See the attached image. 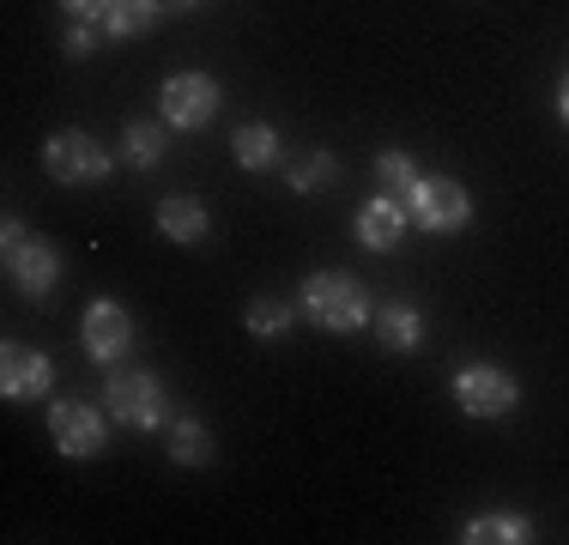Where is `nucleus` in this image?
I'll list each match as a JSON object with an SVG mask.
<instances>
[{
	"label": "nucleus",
	"mask_w": 569,
	"mask_h": 545,
	"mask_svg": "<svg viewBox=\"0 0 569 545\" xmlns=\"http://www.w3.org/2000/svg\"><path fill=\"white\" fill-rule=\"evenodd\" d=\"M406 218H412L418 230H437V237H449V230H467L472 195L455 182V176H418V188L406 195Z\"/></svg>",
	"instance_id": "nucleus-3"
},
{
	"label": "nucleus",
	"mask_w": 569,
	"mask_h": 545,
	"mask_svg": "<svg viewBox=\"0 0 569 545\" xmlns=\"http://www.w3.org/2000/svg\"><path fill=\"white\" fill-rule=\"evenodd\" d=\"M291 188L297 195H309V188H321V182H333V176H340V164H333L328 152H309V158H291Z\"/></svg>",
	"instance_id": "nucleus-21"
},
{
	"label": "nucleus",
	"mask_w": 569,
	"mask_h": 545,
	"mask_svg": "<svg viewBox=\"0 0 569 545\" xmlns=\"http://www.w3.org/2000/svg\"><path fill=\"white\" fill-rule=\"evenodd\" d=\"M376 339H382L388 351H418L425 346V316H418L412 304H382L376 309Z\"/></svg>",
	"instance_id": "nucleus-13"
},
{
	"label": "nucleus",
	"mask_w": 569,
	"mask_h": 545,
	"mask_svg": "<svg viewBox=\"0 0 569 545\" xmlns=\"http://www.w3.org/2000/svg\"><path fill=\"white\" fill-rule=\"evenodd\" d=\"M406 225H412V218H406V200L376 195L370 207L358 212V242L363 249H395V242L406 237Z\"/></svg>",
	"instance_id": "nucleus-11"
},
{
	"label": "nucleus",
	"mask_w": 569,
	"mask_h": 545,
	"mask_svg": "<svg viewBox=\"0 0 569 545\" xmlns=\"http://www.w3.org/2000/svg\"><path fill=\"white\" fill-rule=\"evenodd\" d=\"M158 0H110V12H103V24H110V37H146L158 19Z\"/></svg>",
	"instance_id": "nucleus-18"
},
{
	"label": "nucleus",
	"mask_w": 569,
	"mask_h": 545,
	"mask_svg": "<svg viewBox=\"0 0 569 545\" xmlns=\"http://www.w3.org/2000/svg\"><path fill=\"white\" fill-rule=\"evenodd\" d=\"M515 400H521V382L503 364H467L455 376V406L467 418H503V413H515Z\"/></svg>",
	"instance_id": "nucleus-4"
},
{
	"label": "nucleus",
	"mask_w": 569,
	"mask_h": 545,
	"mask_svg": "<svg viewBox=\"0 0 569 545\" xmlns=\"http://www.w3.org/2000/svg\"><path fill=\"white\" fill-rule=\"evenodd\" d=\"M460 539L467 545H527L533 539V522H527V515H472V522L460 527Z\"/></svg>",
	"instance_id": "nucleus-15"
},
{
	"label": "nucleus",
	"mask_w": 569,
	"mask_h": 545,
	"mask_svg": "<svg viewBox=\"0 0 569 545\" xmlns=\"http://www.w3.org/2000/svg\"><path fill=\"white\" fill-rule=\"evenodd\" d=\"M103 406H110L116 425H133V430L164 425V388H158V376H146V370H116L110 382H103Z\"/></svg>",
	"instance_id": "nucleus-5"
},
{
	"label": "nucleus",
	"mask_w": 569,
	"mask_h": 545,
	"mask_svg": "<svg viewBox=\"0 0 569 545\" xmlns=\"http://www.w3.org/2000/svg\"><path fill=\"white\" fill-rule=\"evenodd\" d=\"M158 7H176V12H194L200 0H158Z\"/></svg>",
	"instance_id": "nucleus-25"
},
{
	"label": "nucleus",
	"mask_w": 569,
	"mask_h": 545,
	"mask_svg": "<svg viewBox=\"0 0 569 545\" xmlns=\"http://www.w3.org/2000/svg\"><path fill=\"white\" fill-rule=\"evenodd\" d=\"M219 79L212 73H170L164 79V91H158V109H164V128H182V133H194V128H207L212 116H219Z\"/></svg>",
	"instance_id": "nucleus-6"
},
{
	"label": "nucleus",
	"mask_w": 569,
	"mask_h": 545,
	"mask_svg": "<svg viewBox=\"0 0 569 545\" xmlns=\"http://www.w3.org/2000/svg\"><path fill=\"white\" fill-rule=\"evenodd\" d=\"M49 382H56V364L43 351H31V346L0 351V394L7 400H37V394H49Z\"/></svg>",
	"instance_id": "nucleus-10"
},
{
	"label": "nucleus",
	"mask_w": 569,
	"mask_h": 545,
	"mask_svg": "<svg viewBox=\"0 0 569 545\" xmlns=\"http://www.w3.org/2000/svg\"><path fill=\"white\" fill-rule=\"evenodd\" d=\"M170 460H182V467H207L212 460V436L200 418H176L170 425Z\"/></svg>",
	"instance_id": "nucleus-17"
},
{
	"label": "nucleus",
	"mask_w": 569,
	"mask_h": 545,
	"mask_svg": "<svg viewBox=\"0 0 569 545\" xmlns=\"http://www.w3.org/2000/svg\"><path fill=\"white\" fill-rule=\"evenodd\" d=\"M230 152H237L242 170H273V164L284 158L279 152V133L267 128V121H242V128L230 133Z\"/></svg>",
	"instance_id": "nucleus-14"
},
{
	"label": "nucleus",
	"mask_w": 569,
	"mask_h": 545,
	"mask_svg": "<svg viewBox=\"0 0 569 545\" xmlns=\"http://www.w3.org/2000/svg\"><path fill=\"white\" fill-rule=\"evenodd\" d=\"M98 49V37H91V24H73V31H67V54H91Z\"/></svg>",
	"instance_id": "nucleus-22"
},
{
	"label": "nucleus",
	"mask_w": 569,
	"mask_h": 545,
	"mask_svg": "<svg viewBox=\"0 0 569 545\" xmlns=\"http://www.w3.org/2000/svg\"><path fill=\"white\" fill-rule=\"evenodd\" d=\"M303 316L321 334H358L370 327V291L351 272H309L303 279Z\"/></svg>",
	"instance_id": "nucleus-1"
},
{
	"label": "nucleus",
	"mask_w": 569,
	"mask_h": 545,
	"mask_svg": "<svg viewBox=\"0 0 569 545\" xmlns=\"http://www.w3.org/2000/svg\"><path fill=\"white\" fill-rule=\"evenodd\" d=\"M79 339H86V358H98V364H116L121 351L133 346V316L121 304H91L86 316H79Z\"/></svg>",
	"instance_id": "nucleus-9"
},
{
	"label": "nucleus",
	"mask_w": 569,
	"mask_h": 545,
	"mask_svg": "<svg viewBox=\"0 0 569 545\" xmlns=\"http://www.w3.org/2000/svg\"><path fill=\"white\" fill-rule=\"evenodd\" d=\"M242 321H249L254 339H284V327H291V304H279V297H254V304L242 309Z\"/></svg>",
	"instance_id": "nucleus-20"
},
{
	"label": "nucleus",
	"mask_w": 569,
	"mask_h": 545,
	"mask_svg": "<svg viewBox=\"0 0 569 545\" xmlns=\"http://www.w3.org/2000/svg\"><path fill=\"white\" fill-rule=\"evenodd\" d=\"M376 188H382L388 200H406L418 188V164L406 152H382V158H376Z\"/></svg>",
	"instance_id": "nucleus-19"
},
{
	"label": "nucleus",
	"mask_w": 569,
	"mask_h": 545,
	"mask_svg": "<svg viewBox=\"0 0 569 545\" xmlns=\"http://www.w3.org/2000/svg\"><path fill=\"white\" fill-rule=\"evenodd\" d=\"M0 249H7V279H12V291H24V297H49L56 291V279H61V261H56V249H49L43 237H24V225L19 218H7L0 225Z\"/></svg>",
	"instance_id": "nucleus-2"
},
{
	"label": "nucleus",
	"mask_w": 569,
	"mask_h": 545,
	"mask_svg": "<svg viewBox=\"0 0 569 545\" xmlns=\"http://www.w3.org/2000/svg\"><path fill=\"white\" fill-rule=\"evenodd\" d=\"M121 158H128L133 170L164 164V128H158V121H128V128H121Z\"/></svg>",
	"instance_id": "nucleus-16"
},
{
	"label": "nucleus",
	"mask_w": 569,
	"mask_h": 545,
	"mask_svg": "<svg viewBox=\"0 0 569 545\" xmlns=\"http://www.w3.org/2000/svg\"><path fill=\"white\" fill-rule=\"evenodd\" d=\"M158 230H164L170 242H182V249H194V242H207L212 218H207V207H200V200L164 195V200H158Z\"/></svg>",
	"instance_id": "nucleus-12"
},
{
	"label": "nucleus",
	"mask_w": 569,
	"mask_h": 545,
	"mask_svg": "<svg viewBox=\"0 0 569 545\" xmlns=\"http://www.w3.org/2000/svg\"><path fill=\"white\" fill-rule=\"evenodd\" d=\"M67 12H79V19H103L110 12V0H61Z\"/></svg>",
	"instance_id": "nucleus-23"
},
{
	"label": "nucleus",
	"mask_w": 569,
	"mask_h": 545,
	"mask_svg": "<svg viewBox=\"0 0 569 545\" xmlns=\"http://www.w3.org/2000/svg\"><path fill=\"white\" fill-rule=\"evenodd\" d=\"M43 170L56 176V182H67V188L103 182V176H110V152H103L86 128H61L56 140L43 146Z\"/></svg>",
	"instance_id": "nucleus-7"
},
{
	"label": "nucleus",
	"mask_w": 569,
	"mask_h": 545,
	"mask_svg": "<svg viewBox=\"0 0 569 545\" xmlns=\"http://www.w3.org/2000/svg\"><path fill=\"white\" fill-rule=\"evenodd\" d=\"M558 116H563V128H569V73L558 79Z\"/></svg>",
	"instance_id": "nucleus-24"
},
{
	"label": "nucleus",
	"mask_w": 569,
	"mask_h": 545,
	"mask_svg": "<svg viewBox=\"0 0 569 545\" xmlns=\"http://www.w3.org/2000/svg\"><path fill=\"white\" fill-rule=\"evenodd\" d=\"M49 436H56V448L67 460H91V455H103V443H110L103 413L86 406V400H56L49 406Z\"/></svg>",
	"instance_id": "nucleus-8"
}]
</instances>
